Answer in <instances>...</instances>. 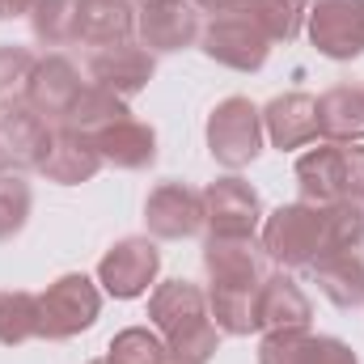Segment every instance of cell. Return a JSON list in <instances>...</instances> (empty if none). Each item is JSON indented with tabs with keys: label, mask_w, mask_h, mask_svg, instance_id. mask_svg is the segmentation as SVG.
Returning <instances> with one entry per match:
<instances>
[{
	"label": "cell",
	"mask_w": 364,
	"mask_h": 364,
	"mask_svg": "<svg viewBox=\"0 0 364 364\" xmlns=\"http://www.w3.org/2000/svg\"><path fill=\"white\" fill-rule=\"evenodd\" d=\"M259 237H203V272H208V309L220 335H255V301L267 279Z\"/></svg>",
	"instance_id": "obj_1"
},
{
	"label": "cell",
	"mask_w": 364,
	"mask_h": 364,
	"mask_svg": "<svg viewBox=\"0 0 364 364\" xmlns=\"http://www.w3.org/2000/svg\"><path fill=\"white\" fill-rule=\"evenodd\" d=\"M149 322L166 339L174 364H208L220 348V331L208 309V292L195 279H166L149 292Z\"/></svg>",
	"instance_id": "obj_2"
},
{
	"label": "cell",
	"mask_w": 364,
	"mask_h": 364,
	"mask_svg": "<svg viewBox=\"0 0 364 364\" xmlns=\"http://www.w3.org/2000/svg\"><path fill=\"white\" fill-rule=\"evenodd\" d=\"M259 246L272 263H279V272L314 267L326 250V203H279L263 216Z\"/></svg>",
	"instance_id": "obj_3"
},
{
	"label": "cell",
	"mask_w": 364,
	"mask_h": 364,
	"mask_svg": "<svg viewBox=\"0 0 364 364\" xmlns=\"http://www.w3.org/2000/svg\"><path fill=\"white\" fill-rule=\"evenodd\" d=\"M263 140H267V132H263V110H259L250 97H242V93L216 102V110L208 114V153H212V161L225 166L229 174L255 166L259 153H263Z\"/></svg>",
	"instance_id": "obj_4"
},
{
	"label": "cell",
	"mask_w": 364,
	"mask_h": 364,
	"mask_svg": "<svg viewBox=\"0 0 364 364\" xmlns=\"http://www.w3.org/2000/svg\"><path fill=\"white\" fill-rule=\"evenodd\" d=\"M102 314V288L85 272H68L38 292V339H77Z\"/></svg>",
	"instance_id": "obj_5"
},
{
	"label": "cell",
	"mask_w": 364,
	"mask_h": 364,
	"mask_svg": "<svg viewBox=\"0 0 364 364\" xmlns=\"http://www.w3.org/2000/svg\"><path fill=\"white\" fill-rule=\"evenodd\" d=\"M199 51L208 60H216L220 68H233V73H259L272 55V38L263 34V26L250 17L246 0L229 13H216L208 17L203 34H199Z\"/></svg>",
	"instance_id": "obj_6"
},
{
	"label": "cell",
	"mask_w": 364,
	"mask_h": 364,
	"mask_svg": "<svg viewBox=\"0 0 364 364\" xmlns=\"http://www.w3.org/2000/svg\"><path fill=\"white\" fill-rule=\"evenodd\" d=\"M263 199L259 191L237 174L203 186V229L208 237H259L263 229Z\"/></svg>",
	"instance_id": "obj_7"
},
{
	"label": "cell",
	"mask_w": 364,
	"mask_h": 364,
	"mask_svg": "<svg viewBox=\"0 0 364 364\" xmlns=\"http://www.w3.org/2000/svg\"><path fill=\"white\" fill-rule=\"evenodd\" d=\"M157 272H161V250L153 237H119L97 263V284L114 301H136L157 284Z\"/></svg>",
	"instance_id": "obj_8"
},
{
	"label": "cell",
	"mask_w": 364,
	"mask_h": 364,
	"mask_svg": "<svg viewBox=\"0 0 364 364\" xmlns=\"http://www.w3.org/2000/svg\"><path fill=\"white\" fill-rule=\"evenodd\" d=\"M309 43L326 60H360L364 55V0H309Z\"/></svg>",
	"instance_id": "obj_9"
},
{
	"label": "cell",
	"mask_w": 364,
	"mask_h": 364,
	"mask_svg": "<svg viewBox=\"0 0 364 364\" xmlns=\"http://www.w3.org/2000/svg\"><path fill=\"white\" fill-rule=\"evenodd\" d=\"M203 21L191 0H157L136 9V43L153 55H174L186 47H199Z\"/></svg>",
	"instance_id": "obj_10"
},
{
	"label": "cell",
	"mask_w": 364,
	"mask_h": 364,
	"mask_svg": "<svg viewBox=\"0 0 364 364\" xmlns=\"http://www.w3.org/2000/svg\"><path fill=\"white\" fill-rule=\"evenodd\" d=\"M144 229L157 242H182L203 233V191L186 182H161L144 199Z\"/></svg>",
	"instance_id": "obj_11"
},
{
	"label": "cell",
	"mask_w": 364,
	"mask_h": 364,
	"mask_svg": "<svg viewBox=\"0 0 364 364\" xmlns=\"http://www.w3.org/2000/svg\"><path fill=\"white\" fill-rule=\"evenodd\" d=\"M85 93V81H81V68L64 55V51H51L34 64L30 81H26V102L47 119V123H64L77 106V97Z\"/></svg>",
	"instance_id": "obj_12"
},
{
	"label": "cell",
	"mask_w": 364,
	"mask_h": 364,
	"mask_svg": "<svg viewBox=\"0 0 364 364\" xmlns=\"http://www.w3.org/2000/svg\"><path fill=\"white\" fill-rule=\"evenodd\" d=\"M153 73H157V55L149 47H140L136 38L132 43H114V47H97L90 55V85L110 90L119 97L144 93Z\"/></svg>",
	"instance_id": "obj_13"
},
{
	"label": "cell",
	"mask_w": 364,
	"mask_h": 364,
	"mask_svg": "<svg viewBox=\"0 0 364 364\" xmlns=\"http://www.w3.org/2000/svg\"><path fill=\"white\" fill-rule=\"evenodd\" d=\"M51 127L26 97L0 102V149L9 157V166L17 170H38L47 149H51Z\"/></svg>",
	"instance_id": "obj_14"
},
{
	"label": "cell",
	"mask_w": 364,
	"mask_h": 364,
	"mask_svg": "<svg viewBox=\"0 0 364 364\" xmlns=\"http://www.w3.org/2000/svg\"><path fill=\"white\" fill-rule=\"evenodd\" d=\"M263 132L279 153H292V149H309L322 140V127H318V97L309 93H279L263 106Z\"/></svg>",
	"instance_id": "obj_15"
},
{
	"label": "cell",
	"mask_w": 364,
	"mask_h": 364,
	"mask_svg": "<svg viewBox=\"0 0 364 364\" xmlns=\"http://www.w3.org/2000/svg\"><path fill=\"white\" fill-rule=\"evenodd\" d=\"M102 153L93 149V136L77 132L73 123H55L51 127V149L38 166V174L47 182H60V186H81L102 170Z\"/></svg>",
	"instance_id": "obj_16"
},
{
	"label": "cell",
	"mask_w": 364,
	"mask_h": 364,
	"mask_svg": "<svg viewBox=\"0 0 364 364\" xmlns=\"http://www.w3.org/2000/svg\"><path fill=\"white\" fill-rule=\"evenodd\" d=\"M309 318H314V305H309L305 288H301L288 272H275V275L263 279L259 301H255L259 335H267V331H296V326H309Z\"/></svg>",
	"instance_id": "obj_17"
},
{
	"label": "cell",
	"mask_w": 364,
	"mask_h": 364,
	"mask_svg": "<svg viewBox=\"0 0 364 364\" xmlns=\"http://www.w3.org/2000/svg\"><path fill=\"white\" fill-rule=\"evenodd\" d=\"M93 149L114 170H149L157 161V132L144 119H119L102 132H93Z\"/></svg>",
	"instance_id": "obj_18"
},
{
	"label": "cell",
	"mask_w": 364,
	"mask_h": 364,
	"mask_svg": "<svg viewBox=\"0 0 364 364\" xmlns=\"http://www.w3.org/2000/svg\"><path fill=\"white\" fill-rule=\"evenodd\" d=\"M136 38V4L132 0H81L77 43L85 47H114Z\"/></svg>",
	"instance_id": "obj_19"
},
{
	"label": "cell",
	"mask_w": 364,
	"mask_h": 364,
	"mask_svg": "<svg viewBox=\"0 0 364 364\" xmlns=\"http://www.w3.org/2000/svg\"><path fill=\"white\" fill-rule=\"evenodd\" d=\"M339 157H343V144L335 140H318L296 157V191L305 203H343Z\"/></svg>",
	"instance_id": "obj_20"
},
{
	"label": "cell",
	"mask_w": 364,
	"mask_h": 364,
	"mask_svg": "<svg viewBox=\"0 0 364 364\" xmlns=\"http://www.w3.org/2000/svg\"><path fill=\"white\" fill-rule=\"evenodd\" d=\"M318 127L322 140L364 144V85H331L318 97Z\"/></svg>",
	"instance_id": "obj_21"
},
{
	"label": "cell",
	"mask_w": 364,
	"mask_h": 364,
	"mask_svg": "<svg viewBox=\"0 0 364 364\" xmlns=\"http://www.w3.org/2000/svg\"><path fill=\"white\" fill-rule=\"evenodd\" d=\"M309 272H314L318 292L335 309H360L364 305V259L360 255H326Z\"/></svg>",
	"instance_id": "obj_22"
},
{
	"label": "cell",
	"mask_w": 364,
	"mask_h": 364,
	"mask_svg": "<svg viewBox=\"0 0 364 364\" xmlns=\"http://www.w3.org/2000/svg\"><path fill=\"white\" fill-rule=\"evenodd\" d=\"M77 17H81V0H34L30 30L43 47H68L77 43Z\"/></svg>",
	"instance_id": "obj_23"
},
{
	"label": "cell",
	"mask_w": 364,
	"mask_h": 364,
	"mask_svg": "<svg viewBox=\"0 0 364 364\" xmlns=\"http://www.w3.org/2000/svg\"><path fill=\"white\" fill-rule=\"evenodd\" d=\"M38 339V296L26 288H4L0 292V343L21 348Z\"/></svg>",
	"instance_id": "obj_24"
},
{
	"label": "cell",
	"mask_w": 364,
	"mask_h": 364,
	"mask_svg": "<svg viewBox=\"0 0 364 364\" xmlns=\"http://www.w3.org/2000/svg\"><path fill=\"white\" fill-rule=\"evenodd\" d=\"M119 119H132L127 97H119V93H110V90H97V85H85V93L77 97V106H73V114L64 123H73L77 132L93 136V132H102V127H110Z\"/></svg>",
	"instance_id": "obj_25"
},
{
	"label": "cell",
	"mask_w": 364,
	"mask_h": 364,
	"mask_svg": "<svg viewBox=\"0 0 364 364\" xmlns=\"http://www.w3.org/2000/svg\"><path fill=\"white\" fill-rule=\"evenodd\" d=\"M246 9L272 43H292L309 17V0H246Z\"/></svg>",
	"instance_id": "obj_26"
},
{
	"label": "cell",
	"mask_w": 364,
	"mask_h": 364,
	"mask_svg": "<svg viewBox=\"0 0 364 364\" xmlns=\"http://www.w3.org/2000/svg\"><path fill=\"white\" fill-rule=\"evenodd\" d=\"M110 364H170V348L153 326H127L106 348Z\"/></svg>",
	"instance_id": "obj_27"
},
{
	"label": "cell",
	"mask_w": 364,
	"mask_h": 364,
	"mask_svg": "<svg viewBox=\"0 0 364 364\" xmlns=\"http://www.w3.org/2000/svg\"><path fill=\"white\" fill-rule=\"evenodd\" d=\"M364 250V203H326V255H360Z\"/></svg>",
	"instance_id": "obj_28"
},
{
	"label": "cell",
	"mask_w": 364,
	"mask_h": 364,
	"mask_svg": "<svg viewBox=\"0 0 364 364\" xmlns=\"http://www.w3.org/2000/svg\"><path fill=\"white\" fill-rule=\"evenodd\" d=\"M30 208H34V186L13 170H0V242H13L26 229Z\"/></svg>",
	"instance_id": "obj_29"
},
{
	"label": "cell",
	"mask_w": 364,
	"mask_h": 364,
	"mask_svg": "<svg viewBox=\"0 0 364 364\" xmlns=\"http://www.w3.org/2000/svg\"><path fill=\"white\" fill-rule=\"evenodd\" d=\"M314 348V331L296 326V331H267L259 339V364H309Z\"/></svg>",
	"instance_id": "obj_30"
},
{
	"label": "cell",
	"mask_w": 364,
	"mask_h": 364,
	"mask_svg": "<svg viewBox=\"0 0 364 364\" xmlns=\"http://www.w3.org/2000/svg\"><path fill=\"white\" fill-rule=\"evenodd\" d=\"M38 55L30 47H17V43H0V102H13L26 93V81L34 73Z\"/></svg>",
	"instance_id": "obj_31"
},
{
	"label": "cell",
	"mask_w": 364,
	"mask_h": 364,
	"mask_svg": "<svg viewBox=\"0 0 364 364\" xmlns=\"http://www.w3.org/2000/svg\"><path fill=\"white\" fill-rule=\"evenodd\" d=\"M339 191H343V203H364V144H343Z\"/></svg>",
	"instance_id": "obj_32"
},
{
	"label": "cell",
	"mask_w": 364,
	"mask_h": 364,
	"mask_svg": "<svg viewBox=\"0 0 364 364\" xmlns=\"http://www.w3.org/2000/svg\"><path fill=\"white\" fill-rule=\"evenodd\" d=\"M309 364H360V356L352 352V343H343L335 335H314Z\"/></svg>",
	"instance_id": "obj_33"
},
{
	"label": "cell",
	"mask_w": 364,
	"mask_h": 364,
	"mask_svg": "<svg viewBox=\"0 0 364 364\" xmlns=\"http://www.w3.org/2000/svg\"><path fill=\"white\" fill-rule=\"evenodd\" d=\"M34 0H0V21H13V17H30Z\"/></svg>",
	"instance_id": "obj_34"
},
{
	"label": "cell",
	"mask_w": 364,
	"mask_h": 364,
	"mask_svg": "<svg viewBox=\"0 0 364 364\" xmlns=\"http://www.w3.org/2000/svg\"><path fill=\"white\" fill-rule=\"evenodd\" d=\"M191 4H195L199 13H212V17H216V13H229V9H237L242 0H191Z\"/></svg>",
	"instance_id": "obj_35"
},
{
	"label": "cell",
	"mask_w": 364,
	"mask_h": 364,
	"mask_svg": "<svg viewBox=\"0 0 364 364\" xmlns=\"http://www.w3.org/2000/svg\"><path fill=\"white\" fill-rule=\"evenodd\" d=\"M0 170H9V157H4V149H0Z\"/></svg>",
	"instance_id": "obj_36"
},
{
	"label": "cell",
	"mask_w": 364,
	"mask_h": 364,
	"mask_svg": "<svg viewBox=\"0 0 364 364\" xmlns=\"http://www.w3.org/2000/svg\"><path fill=\"white\" fill-rule=\"evenodd\" d=\"M90 364H110V356H97V360H90Z\"/></svg>",
	"instance_id": "obj_37"
},
{
	"label": "cell",
	"mask_w": 364,
	"mask_h": 364,
	"mask_svg": "<svg viewBox=\"0 0 364 364\" xmlns=\"http://www.w3.org/2000/svg\"><path fill=\"white\" fill-rule=\"evenodd\" d=\"M132 4H136V9H140V4H157V0H132Z\"/></svg>",
	"instance_id": "obj_38"
},
{
	"label": "cell",
	"mask_w": 364,
	"mask_h": 364,
	"mask_svg": "<svg viewBox=\"0 0 364 364\" xmlns=\"http://www.w3.org/2000/svg\"><path fill=\"white\" fill-rule=\"evenodd\" d=\"M170 364H174V360H170Z\"/></svg>",
	"instance_id": "obj_39"
}]
</instances>
